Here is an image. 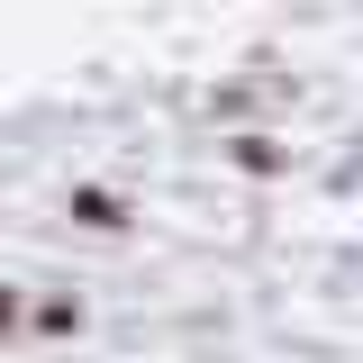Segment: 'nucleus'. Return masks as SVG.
<instances>
[{"instance_id":"obj_1","label":"nucleus","mask_w":363,"mask_h":363,"mask_svg":"<svg viewBox=\"0 0 363 363\" xmlns=\"http://www.w3.org/2000/svg\"><path fill=\"white\" fill-rule=\"evenodd\" d=\"M73 218H82V227H128V200L100 191V182H82V191H73Z\"/></svg>"},{"instance_id":"obj_2","label":"nucleus","mask_w":363,"mask_h":363,"mask_svg":"<svg viewBox=\"0 0 363 363\" xmlns=\"http://www.w3.org/2000/svg\"><path fill=\"white\" fill-rule=\"evenodd\" d=\"M227 155H236V164H245V173H281V145H272V136H236V145H227Z\"/></svg>"},{"instance_id":"obj_3","label":"nucleus","mask_w":363,"mask_h":363,"mask_svg":"<svg viewBox=\"0 0 363 363\" xmlns=\"http://www.w3.org/2000/svg\"><path fill=\"white\" fill-rule=\"evenodd\" d=\"M37 327H45V336H73V327H82V309H73V300H45Z\"/></svg>"}]
</instances>
